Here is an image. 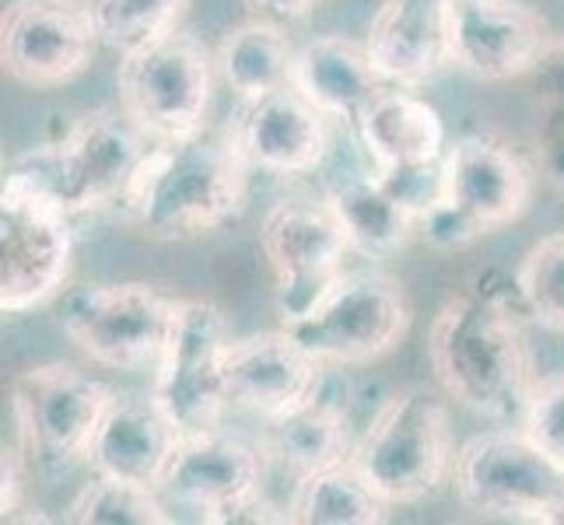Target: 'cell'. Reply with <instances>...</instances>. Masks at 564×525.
Listing matches in <instances>:
<instances>
[{"label": "cell", "mask_w": 564, "mask_h": 525, "mask_svg": "<svg viewBox=\"0 0 564 525\" xmlns=\"http://www.w3.org/2000/svg\"><path fill=\"white\" fill-rule=\"evenodd\" d=\"M522 316L530 313L519 281L498 295L491 277H484L445 298L427 329V361L438 389L491 424H519L536 385Z\"/></svg>", "instance_id": "6da1fadb"}, {"label": "cell", "mask_w": 564, "mask_h": 525, "mask_svg": "<svg viewBox=\"0 0 564 525\" xmlns=\"http://www.w3.org/2000/svg\"><path fill=\"white\" fill-rule=\"evenodd\" d=\"M249 165L225 130L151 144L120 200L123 221L154 242L218 236L246 210Z\"/></svg>", "instance_id": "7a4b0ae2"}, {"label": "cell", "mask_w": 564, "mask_h": 525, "mask_svg": "<svg viewBox=\"0 0 564 525\" xmlns=\"http://www.w3.org/2000/svg\"><path fill=\"white\" fill-rule=\"evenodd\" d=\"M530 158L495 130L449 141L442 158V197L417 218V236L435 252H459L519 221L533 200Z\"/></svg>", "instance_id": "3957f363"}, {"label": "cell", "mask_w": 564, "mask_h": 525, "mask_svg": "<svg viewBox=\"0 0 564 525\" xmlns=\"http://www.w3.org/2000/svg\"><path fill=\"white\" fill-rule=\"evenodd\" d=\"M351 462L389 508L435 497L456 462L449 396L427 385L397 389L355 438Z\"/></svg>", "instance_id": "277c9868"}, {"label": "cell", "mask_w": 564, "mask_h": 525, "mask_svg": "<svg viewBox=\"0 0 564 525\" xmlns=\"http://www.w3.org/2000/svg\"><path fill=\"white\" fill-rule=\"evenodd\" d=\"M151 141L123 109H88L25 154L11 162L46 186L70 214L120 207L123 193L141 168Z\"/></svg>", "instance_id": "5b68a950"}, {"label": "cell", "mask_w": 564, "mask_h": 525, "mask_svg": "<svg viewBox=\"0 0 564 525\" xmlns=\"http://www.w3.org/2000/svg\"><path fill=\"white\" fill-rule=\"evenodd\" d=\"M74 214L29 172L0 183V313L25 316L64 295L74 270Z\"/></svg>", "instance_id": "8992f818"}, {"label": "cell", "mask_w": 564, "mask_h": 525, "mask_svg": "<svg viewBox=\"0 0 564 525\" xmlns=\"http://www.w3.org/2000/svg\"><path fill=\"white\" fill-rule=\"evenodd\" d=\"M112 389L70 361H43L11 379L14 441L32 473L61 477L88 462L91 438L112 403Z\"/></svg>", "instance_id": "52a82bcc"}, {"label": "cell", "mask_w": 564, "mask_h": 525, "mask_svg": "<svg viewBox=\"0 0 564 525\" xmlns=\"http://www.w3.org/2000/svg\"><path fill=\"white\" fill-rule=\"evenodd\" d=\"M414 305L400 277L379 266L344 270L305 316L284 322L329 368L376 364L406 340Z\"/></svg>", "instance_id": "ba28073f"}, {"label": "cell", "mask_w": 564, "mask_h": 525, "mask_svg": "<svg viewBox=\"0 0 564 525\" xmlns=\"http://www.w3.org/2000/svg\"><path fill=\"white\" fill-rule=\"evenodd\" d=\"M176 302L148 281L77 284L56 298V326L91 364L133 372L159 364Z\"/></svg>", "instance_id": "9c48e42d"}, {"label": "cell", "mask_w": 564, "mask_h": 525, "mask_svg": "<svg viewBox=\"0 0 564 525\" xmlns=\"http://www.w3.org/2000/svg\"><path fill=\"white\" fill-rule=\"evenodd\" d=\"M218 77V56L197 35L180 29L138 53L120 56L116 91H120V109L151 144H159L207 127Z\"/></svg>", "instance_id": "30bf717a"}, {"label": "cell", "mask_w": 564, "mask_h": 525, "mask_svg": "<svg viewBox=\"0 0 564 525\" xmlns=\"http://www.w3.org/2000/svg\"><path fill=\"white\" fill-rule=\"evenodd\" d=\"M453 488L470 512L527 522L564 497V462L547 456L519 424L466 438L453 462Z\"/></svg>", "instance_id": "8fae6325"}, {"label": "cell", "mask_w": 564, "mask_h": 525, "mask_svg": "<svg viewBox=\"0 0 564 525\" xmlns=\"http://www.w3.org/2000/svg\"><path fill=\"white\" fill-rule=\"evenodd\" d=\"M228 319L207 298H180L172 333L154 364L151 400L180 435L218 427L228 400Z\"/></svg>", "instance_id": "7c38bea8"}, {"label": "cell", "mask_w": 564, "mask_h": 525, "mask_svg": "<svg viewBox=\"0 0 564 525\" xmlns=\"http://www.w3.org/2000/svg\"><path fill=\"white\" fill-rule=\"evenodd\" d=\"M260 249L274 274L281 326L305 316L351 256V239L326 197H284L263 214Z\"/></svg>", "instance_id": "4fadbf2b"}, {"label": "cell", "mask_w": 564, "mask_h": 525, "mask_svg": "<svg viewBox=\"0 0 564 525\" xmlns=\"http://www.w3.org/2000/svg\"><path fill=\"white\" fill-rule=\"evenodd\" d=\"M564 39L527 0H453V67L484 85H505L554 61Z\"/></svg>", "instance_id": "5bb4252c"}, {"label": "cell", "mask_w": 564, "mask_h": 525, "mask_svg": "<svg viewBox=\"0 0 564 525\" xmlns=\"http://www.w3.org/2000/svg\"><path fill=\"white\" fill-rule=\"evenodd\" d=\"M99 50L85 0H11L0 14V64L22 88H64L95 64Z\"/></svg>", "instance_id": "9a60e30c"}, {"label": "cell", "mask_w": 564, "mask_h": 525, "mask_svg": "<svg viewBox=\"0 0 564 525\" xmlns=\"http://www.w3.org/2000/svg\"><path fill=\"white\" fill-rule=\"evenodd\" d=\"M263 470L267 456L260 441H246L218 424L180 438L159 491L172 512H189V518L207 525L218 512L263 491Z\"/></svg>", "instance_id": "2e32d148"}, {"label": "cell", "mask_w": 564, "mask_h": 525, "mask_svg": "<svg viewBox=\"0 0 564 525\" xmlns=\"http://www.w3.org/2000/svg\"><path fill=\"white\" fill-rule=\"evenodd\" d=\"M228 133L252 172L278 179L313 175L329 158V120L295 85L239 102Z\"/></svg>", "instance_id": "e0dca14e"}, {"label": "cell", "mask_w": 564, "mask_h": 525, "mask_svg": "<svg viewBox=\"0 0 564 525\" xmlns=\"http://www.w3.org/2000/svg\"><path fill=\"white\" fill-rule=\"evenodd\" d=\"M329 364L319 361L291 329H263L228 347V400L257 420L281 417L316 400Z\"/></svg>", "instance_id": "ac0fdd59"}, {"label": "cell", "mask_w": 564, "mask_h": 525, "mask_svg": "<svg viewBox=\"0 0 564 525\" xmlns=\"http://www.w3.org/2000/svg\"><path fill=\"white\" fill-rule=\"evenodd\" d=\"M449 8L453 0H382L365 46L386 85L421 88L453 67Z\"/></svg>", "instance_id": "d6986e66"}, {"label": "cell", "mask_w": 564, "mask_h": 525, "mask_svg": "<svg viewBox=\"0 0 564 525\" xmlns=\"http://www.w3.org/2000/svg\"><path fill=\"white\" fill-rule=\"evenodd\" d=\"M180 438L183 435L176 431V424L159 411L151 396L116 393L91 438L88 462L95 473L162 488Z\"/></svg>", "instance_id": "ffe728a7"}, {"label": "cell", "mask_w": 564, "mask_h": 525, "mask_svg": "<svg viewBox=\"0 0 564 525\" xmlns=\"http://www.w3.org/2000/svg\"><path fill=\"white\" fill-rule=\"evenodd\" d=\"M355 133L376 168L442 162L449 147L438 106L403 85H386L358 116Z\"/></svg>", "instance_id": "44dd1931"}, {"label": "cell", "mask_w": 564, "mask_h": 525, "mask_svg": "<svg viewBox=\"0 0 564 525\" xmlns=\"http://www.w3.org/2000/svg\"><path fill=\"white\" fill-rule=\"evenodd\" d=\"M291 85L329 123H347L355 130L365 106L386 88V77L376 70L365 43L344 35H316L299 46Z\"/></svg>", "instance_id": "7402d4cb"}, {"label": "cell", "mask_w": 564, "mask_h": 525, "mask_svg": "<svg viewBox=\"0 0 564 525\" xmlns=\"http://www.w3.org/2000/svg\"><path fill=\"white\" fill-rule=\"evenodd\" d=\"M351 249L365 260H389L417 239V218L386 189L376 168H340L323 183Z\"/></svg>", "instance_id": "603a6c76"}, {"label": "cell", "mask_w": 564, "mask_h": 525, "mask_svg": "<svg viewBox=\"0 0 564 525\" xmlns=\"http://www.w3.org/2000/svg\"><path fill=\"white\" fill-rule=\"evenodd\" d=\"M257 441L267 462H274L291 480H302L305 473L323 470V466L351 459V445H355L347 411L326 389L316 400L295 406V411L260 420Z\"/></svg>", "instance_id": "cb8c5ba5"}, {"label": "cell", "mask_w": 564, "mask_h": 525, "mask_svg": "<svg viewBox=\"0 0 564 525\" xmlns=\"http://www.w3.org/2000/svg\"><path fill=\"white\" fill-rule=\"evenodd\" d=\"M284 29L288 25L267 22V18H252V14L246 22L225 29L214 56H218L221 81L239 102L260 99L267 91L291 85L299 46L291 43Z\"/></svg>", "instance_id": "d4e9b609"}, {"label": "cell", "mask_w": 564, "mask_h": 525, "mask_svg": "<svg viewBox=\"0 0 564 525\" xmlns=\"http://www.w3.org/2000/svg\"><path fill=\"white\" fill-rule=\"evenodd\" d=\"M389 504L372 491L351 459L305 473L295 480L288 501V518L295 525H379Z\"/></svg>", "instance_id": "484cf974"}, {"label": "cell", "mask_w": 564, "mask_h": 525, "mask_svg": "<svg viewBox=\"0 0 564 525\" xmlns=\"http://www.w3.org/2000/svg\"><path fill=\"white\" fill-rule=\"evenodd\" d=\"M64 518L74 525H172L176 512H172V504L159 488L95 473L70 497Z\"/></svg>", "instance_id": "4316f807"}, {"label": "cell", "mask_w": 564, "mask_h": 525, "mask_svg": "<svg viewBox=\"0 0 564 525\" xmlns=\"http://www.w3.org/2000/svg\"><path fill=\"white\" fill-rule=\"evenodd\" d=\"M193 0H85L95 35L116 56L138 53L180 32Z\"/></svg>", "instance_id": "83f0119b"}, {"label": "cell", "mask_w": 564, "mask_h": 525, "mask_svg": "<svg viewBox=\"0 0 564 525\" xmlns=\"http://www.w3.org/2000/svg\"><path fill=\"white\" fill-rule=\"evenodd\" d=\"M516 281L530 319L551 333H564V231L540 239L522 256Z\"/></svg>", "instance_id": "f1b7e54d"}, {"label": "cell", "mask_w": 564, "mask_h": 525, "mask_svg": "<svg viewBox=\"0 0 564 525\" xmlns=\"http://www.w3.org/2000/svg\"><path fill=\"white\" fill-rule=\"evenodd\" d=\"M519 427L543 452L564 462V372L536 379Z\"/></svg>", "instance_id": "f546056e"}, {"label": "cell", "mask_w": 564, "mask_h": 525, "mask_svg": "<svg viewBox=\"0 0 564 525\" xmlns=\"http://www.w3.org/2000/svg\"><path fill=\"white\" fill-rule=\"evenodd\" d=\"M554 85L540 106V151L547 162L551 183L564 193V43L554 53Z\"/></svg>", "instance_id": "4dcf8cb0"}, {"label": "cell", "mask_w": 564, "mask_h": 525, "mask_svg": "<svg viewBox=\"0 0 564 525\" xmlns=\"http://www.w3.org/2000/svg\"><path fill=\"white\" fill-rule=\"evenodd\" d=\"M376 168V165H372ZM379 179L393 197L421 218L427 207H435L442 197V162H424V165H400V168H376Z\"/></svg>", "instance_id": "1f68e13d"}, {"label": "cell", "mask_w": 564, "mask_h": 525, "mask_svg": "<svg viewBox=\"0 0 564 525\" xmlns=\"http://www.w3.org/2000/svg\"><path fill=\"white\" fill-rule=\"evenodd\" d=\"M0 473H4V491H0V508H4V522H11L22 508L25 480L32 477V466L25 452L18 449V441H4V459H0Z\"/></svg>", "instance_id": "d6a6232c"}, {"label": "cell", "mask_w": 564, "mask_h": 525, "mask_svg": "<svg viewBox=\"0 0 564 525\" xmlns=\"http://www.w3.org/2000/svg\"><path fill=\"white\" fill-rule=\"evenodd\" d=\"M274 522H291L288 518V508L270 501L263 491L242 497L239 504H231V508L218 512L207 525H274Z\"/></svg>", "instance_id": "836d02e7"}, {"label": "cell", "mask_w": 564, "mask_h": 525, "mask_svg": "<svg viewBox=\"0 0 564 525\" xmlns=\"http://www.w3.org/2000/svg\"><path fill=\"white\" fill-rule=\"evenodd\" d=\"M319 0H242V8L252 18H267V22L278 25H295L302 18H308L316 11Z\"/></svg>", "instance_id": "e575fe53"}, {"label": "cell", "mask_w": 564, "mask_h": 525, "mask_svg": "<svg viewBox=\"0 0 564 525\" xmlns=\"http://www.w3.org/2000/svg\"><path fill=\"white\" fill-rule=\"evenodd\" d=\"M533 525H564V497H557L554 504H547V508L536 515Z\"/></svg>", "instance_id": "d590c367"}]
</instances>
